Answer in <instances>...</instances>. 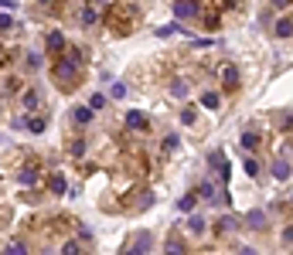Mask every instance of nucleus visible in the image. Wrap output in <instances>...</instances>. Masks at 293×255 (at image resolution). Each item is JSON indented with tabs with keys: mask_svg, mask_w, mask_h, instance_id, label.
<instances>
[{
	"mask_svg": "<svg viewBox=\"0 0 293 255\" xmlns=\"http://www.w3.org/2000/svg\"><path fill=\"white\" fill-rule=\"evenodd\" d=\"M51 75H55V82L62 85V89H72V85H78V78H82V71H78V65L69 62L65 55L55 62V68H51Z\"/></svg>",
	"mask_w": 293,
	"mask_h": 255,
	"instance_id": "nucleus-1",
	"label": "nucleus"
},
{
	"mask_svg": "<svg viewBox=\"0 0 293 255\" xmlns=\"http://www.w3.org/2000/svg\"><path fill=\"white\" fill-rule=\"evenodd\" d=\"M102 21H106V27H109V31L116 34V38H123V34H130V17L123 14V7H109Z\"/></svg>",
	"mask_w": 293,
	"mask_h": 255,
	"instance_id": "nucleus-2",
	"label": "nucleus"
},
{
	"mask_svg": "<svg viewBox=\"0 0 293 255\" xmlns=\"http://www.w3.org/2000/svg\"><path fill=\"white\" fill-rule=\"evenodd\" d=\"M150 249H153V235H150V232H137V235L126 242L123 255H150Z\"/></svg>",
	"mask_w": 293,
	"mask_h": 255,
	"instance_id": "nucleus-3",
	"label": "nucleus"
},
{
	"mask_svg": "<svg viewBox=\"0 0 293 255\" xmlns=\"http://www.w3.org/2000/svg\"><path fill=\"white\" fill-rule=\"evenodd\" d=\"M198 10H201V0H174V17L177 21H191V17H198Z\"/></svg>",
	"mask_w": 293,
	"mask_h": 255,
	"instance_id": "nucleus-4",
	"label": "nucleus"
},
{
	"mask_svg": "<svg viewBox=\"0 0 293 255\" xmlns=\"http://www.w3.org/2000/svg\"><path fill=\"white\" fill-rule=\"evenodd\" d=\"M208 167L219 170V181H228V177H232V167H228V160H225L221 150H212V153H208Z\"/></svg>",
	"mask_w": 293,
	"mask_h": 255,
	"instance_id": "nucleus-5",
	"label": "nucleus"
},
{
	"mask_svg": "<svg viewBox=\"0 0 293 255\" xmlns=\"http://www.w3.org/2000/svg\"><path fill=\"white\" fill-rule=\"evenodd\" d=\"M164 255H188L184 238H181L177 232H171V235H167V242H164Z\"/></svg>",
	"mask_w": 293,
	"mask_h": 255,
	"instance_id": "nucleus-6",
	"label": "nucleus"
},
{
	"mask_svg": "<svg viewBox=\"0 0 293 255\" xmlns=\"http://www.w3.org/2000/svg\"><path fill=\"white\" fill-rule=\"evenodd\" d=\"M126 126L137 129V133H144V129L150 126V119H146V113H140V109H130V113H126Z\"/></svg>",
	"mask_w": 293,
	"mask_h": 255,
	"instance_id": "nucleus-7",
	"label": "nucleus"
},
{
	"mask_svg": "<svg viewBox=\"0 0 293 255\" xmlns=\"http://www.w3.org/2000/svg\"><path fill=\"white\" fill-rule=\"evenodd\" d=\"M221 89H225V92H235V89H239V68H235V65H228V68L221 71Z\"/></svg>",
	"mask_w": 293,
	"mask_h": 255,
	"instance_id": "nucleus-8",
	"label": "nucleus"
},
{
	"mask_svg": "<svg viewBox=\"0 0 293 255\" xmlns=\"http://www.w3.org/2000/svg\"><path fill=\"white\" fill-rule=\"evenodd\" d=\"M273 34L283 38V41H290V38H293V17H280V21L273 24Z\"/></svg>",
	"mask_w": 293,
	"mask_h": 255,
	"instance_id": "nucleus-9",
	"label": "nucleus"
},
{
	"mask_svg": "<svg viewBox=\"0 0 293 255\" xmlns=\"http://www.w3.org/2000/svg\"><path fill=\"white\" fill-rule=\"evenodd\" d=\"M45 48H48L51 55H62V51H65V34H58V31H51V34L45 38Z\"/></svg>",
	"mask_w": 293,
	"mask_h": 255,
	"instance_id": "nucleus-10",
	"label": "nucleus"
},
{
	"mask_svg": "<svg viewBox=\"0 0 293 255\" xmlns=\"http://www.w3.org/2000/svg\"><path fill=\"white\" fill-rule=\"evenodd\" d=\"M245 225H249L252 232H263V228H266V211H259V208H252V211L245 214Z\"/></svg>",
	"mask_w": 293,
	"mask_h": 255,
	"instance_id": "nucleus-11",
	"label": "nucleus"
},
{
	"mask_svg": "<svg viewBox=\"0 0 293 255\" xmlns=\"http://www.w3.org/2000/svg\"><path fill=\"white\" fill-rule=\"evenodd\" d=\"M273 177L276 181H290V160L287 157H276L273 160Z\"/></svg>",
	"mask_w": 293,
	"mask_h": 255,
	"instance_id": "nucleus-12",
	"label": "nucleus"
},
{
	"mask_svg": "<svg viewBox=\"0 0 293 255\" xmlns=\"http://www.w3.org/2000/svg\"><path fill=\"white\" fill-rule=\"evenodd\" d=\"M17 181H21L24 187H31V184H38V167H34V163H27V167H21V170H17Z\"/></svg>",
	"mask_w": 293,
	"mask_h": 255,
	"instance_id": "nucleus-13",
	"label": "nucleus"
},
{
	"mask_svg": "<svg viewBox=\"0 0 293 255\" xmlns=\"http://www.w3.org/2000/svg\"><path fill=\"white\" fill-rule=\"evenodd\" d=\"M78 21H82V27H96V24H99V10H96V7L89 3V7H82Z\"/></svg>",
	"mask_w": 293,
	"mask_h": 255,
	"instance_id": "nucleus-14",
	"label": "nucleus"
},
{
	"mask_svg": "<svg viewBox=\"0 0 293 255\" xmlns=\"http://www.w3.org/2000/svg\"><path fill=\"white\" fill-rule=\"evenodd\" d=\"M201 197H198V191H191V194H184L181 201H177V211H184V214H191L195 211V204H198Z\"/></svg>",
	"mask_w": 293,
	"mask_h": 255,
	"instance_id": "nucleus-15",
	"label": "nucleus"
},
{
	"mask_svg": "<svg viewBox=\"0 0 293 255\" xmlns=\"http://www.w3.org/2000/svg\"><path fill=\"white\" fill-rule=\"evenodd\" d=\"M72 119L78 123V126H89V123H92V109H89V106H75Z\"/></svg>",
	"mask_w": 293,
	"mask_h": 255,
	"instance_id": "nucleus-16",
	"label": "nucleus"
},
{
	"mask_svg": "<svg viewBox=\"0 0 293 255\" xmlns=\"http://www.w3.org/2000/svg\"><path fill=\"white\" fill-rule=\"evenodd\" d=\"M48 191H51V194H65V191H69L65 177H62V174H51V177H48Z\"/></svg>",
	"mask_w": 293,
	"mask_h": 255,
	"instance_id": "nucleus-17",
	"label": "nucleus"
},
{
	"mask_svg": "<svg viewBox=\"0 0 293 255\" xmlns=\"http://www.w3.org/2000/svg\"><path fill=\"white\" fill-rule=\"evenodd\" d=\"M24 126H27V133H34V136H38V133H45L48 119H41V116H27V119H24Z\"/></svg>",
	"mask_w": 293,
	"mask_h": 255,
	"instance_id": "nucleus-18",
	"label": "nucleus"
},
{
	"mask_svg": "<svg viewBox=\"0 0 293 255\" xmlns=\"http://www.w3.org/2000/svg\"><path fill=\"white\" fill-rule=\"evenodd\" d=\"M198 197H205V201H215V204H219V187H215L212 181H205V184L198 187Z\"/></svg>",
	"mask_w": 293,
	"mask_h": 255,
	"instance_id": "nucleus-19",
	"label": "nucleus"
},
{
	"mask_svg": "<svg viewBox=\"0 0 293 255\" xmlns=\"http://www.w3.org/2000/svg\"><path fill=\"white\" fill-rule=\"evenodd\" d=\"M177 31H181V24H164V27H157L153 34H157V38H171V34H177ZM181 38H188V31H181Z\"/></svg>",
	"mask_w": 293,
	"mask_h": 255,
	"instance_id": "nucleus-20",
	"label": "nucleus"
},
{
	"mask_svg": "<svg viewBox=\"0 0 293 255\" xmlns=\"http://www.w3.org/2000/svg\"><path fill=\"white\" fill-rule=\"evenodd\" d=\"M21 102H24V109H38V102H41V95H38V89H27Z\"/></svg>",
	"mask_w": 293,
	"mask_h": 255,
	"instance_id": "nucleus-21",
	"label": "nucleus"
},
{
	"mask_svg": "<svg viewBox=\"0 0 293 255\" xmlns=\"http://www.w3.org/2000/svg\"><path fill=\"white\" fill-rule=\"evenodd\" d=\"M235 228H239V218H232V214L219 218V232H235Z\"/></svg>",
	"mask_w": 293,
	"mask_h": 255,
	"instance_id": "nucleus-22",
	"label": "nucleus"
},
{
	"mask_svg": "<svg viewBox=\"0 0 293 255\" xmlns=\"http://www.w3.org/2000/svg\"><path fill=\"white\" fill-rule=\"evenodd\" d=\"M171 95L184 99V95H188V82H184V78H174V82H171Z\"/></svg>",
	"mask_w": 293,
	"mask_h": 255,
	"instance_id": "nucleus-23",
	"label": "nucleus"
},
{
	"mask_svg": "<svg viewBox=\"0 0 293 255\" xmlns=\"http://www.w3.org/2000/svg\"><path fill=\"white\" fill-rule=\"evenodd\" d=\"M219 92H205V95H201V106H205V109H219Z\"/></svg>",
	"mask_w": 293,
	"mask_h": 255,
	"instance_id": "nucleus-24",
	"label": "nucleus"
},
{
	"mask_svg": "<svg viewBox=\"0 0 293 255\" xmlns=\"http://www.w3.org/2000/svg\"><path fill=\"white\" fill-rule=\"evenodd\" d=\"M188 228H191L195 235H201V232H205V218H201V214H191V221H188Z\"/></svg>",
	"mask_w": 293,
	"mask_h": 255,
	"instance_id": "nucleus-25",
	"label": "nucleus"
},
{
	"mask_svg": "<svg viewBox=\"0 0 293 255\" xmlns=\"http://www.w3.org/2000/svg\"><path fill=\"white\" fill-rule=\"evenodd\" d=\"M69 153H72L75 160H78V157H85V143H82V139H72V143H69Z\"/></svg>",
	"mask_w": 293,
	"mask_h": 255,
	"instance_id": "nucleus-26",
	"label": "nucleus"
},
{
	"mask_svg": "<svg viewBox=\"0 0 293 255\" xmlns=\"http://www.w3.org/2000/svg\"><path fill=\"white\" fill-rule=\"evenodd\" d=\"M109 92H113V99H126V95H130V89H126V82H116V85H113Z\"/></svg>",
	"mask_w": 293,
	"mask_h": 255,
	"instance_id": "nucleus-27",
	"label": "nucleus"
},
{
	"mask_svg": "<svg viewBox=\"0 0 293 255\" xmlns=\"http://www.w3.org/2000/svg\"><path fill=\"white\" fill-rule=\"evenodd\" d=\"M242 146H245V150H256V146H259V136H256V133H242Z\"/></svg>",
	"mask_w": 293,
	"mask_h": 255,
	"instance_id": "nucleus-28",
	"label": "nucleus"
},
{
	"mask_svg": "<svg viewBox=\"0 0 293 255\" xmlns=\"http://www.w3.org/2000/svg\"><path fill=\"white\" fill-rule=\"evenodd\" d=\"M177 146H181V139H177V136H174V133H171V136H167V139H164V150H167V153H174V150H177Z\"/></svg>",
	"mask_w": 293,
	"mask_h": 255,
	"instance_id": "nucleus-29",
	"label": "nucleus"
},
{
	"mask_svg": "<svg viewBox=\"0 0 293 255\" xmlns=\"http://www.w3.org/2000/svg\"><path fill=\"white\" fill-rule=\"evenodd\" d=\"M242 167H245V174H249V177H259V163H256L252 157H249V160H245Z\"/></svg>",
	"mask_w": 293,
	"mask_h": 255,
	"instance_id": "nucleus-30",
	"label": "nucleus"
},
{
	"mask_svg": "<svg viewBox=\"0 0 293 255\" xmlns=\"http://www.w3.org/2000/svg\"><path fill=\"white\" fill-rule=\"evenodd\" d=\"M62 255H82L78 242H65V245H62Z\"/></svg>",
	"mask_w": 293,
	"mask_h": 255,
	"instance_id": "nucleus-31",
	"label": "nucleus"
},
{
	"mask_svg": "<svg viewBox=\"0 0 293 255\" xmlns=\"http://www.w3.org/2000/svg\"><path fill=\"white\" fill-rule=\"evenodd\" d=\"M10 27H14V17H10V14H0V34L10 31Z\"/></svg>",
	"mask_w": 293,
	"mask_h": 255,
	"instance_id": "nucleus-32",
	"label": "nucleus"
},
{
	"mask_svg": "<svg viewBox=\"0 0 293 255\" xmlns=\"http://www.w3.org/2000/svg\"><path fill=\"white\" fill-rule=\"evenodd\" d=\"M3 255H27V249L21 245V242H14V245H7V252Z\"/></svg>",
	"mask_w": 293,
	"mask_h": 255,
	"instance_id": "nucleus-33",
	"label": "nucleus"
},
{
	"mask_svg": "<svg viewBox=\"0 0 293 255\" xmlns=\"http://www.w3.org/2000/svg\"><path fill=\"white\" fill-rule=\"evenodd\" d=\"M102 106H106V95H99V92H96V95H92V102H89V109H102Z\"/></svg>",
	"mask_w": 293,
	"mask_h": 255,
	"instance_id": "nucleus-34",
	"label": "nucleus"
},
{
	"mask_svg": "<svg viewBox=\"0 0 293 255\" xmlns=\"http://www.w3.org/2000/svg\"><path fill=\"white\" fill-rule=\"evenodd\" d=\"M181 123H184V126H191V123H195V109H191V106L181 113Z\"/></svg>",
	"mask_w": 293,
	"mask_h": 255,
	"instance_id": "nucleus-35",
	"label": "nucleus"
},
{
	"mask_svg": "<svg viewBox=\"0 0 293 255\" xmlns=\"http://www.w3.org/2000/svg\"><path fill=\"white\" fill-rule=\"evenodd\" d=\"M27 68H41V55H38V51L27 55Z\"/></svg>",
	"mask_w": 293,
	"mask_h": 255,
	"instance_id": "nucleus-36",
	"label": "nucleus"
},
{
	"mask_svg": "<svg viewBox=\"0 0 293 255\" xmlns=\"http://www.w3.org/2000/svg\"><path fill=\"white\" fill-rule=\"evenodd\" d=\"M195 48H212V38H195Z\"/></svg>",
	"mask_w": 293,
	"mask_h": 255,
	"instance_id": "nucleus-37",
	"label": "nucleus"
},
{
	"mask_svg": "<svg viewBox=\"0 0 293 255\" xmlns=\"http://www.w3.org/2000/svg\"><path fill=\"white\" fill-rule=\"evenodd\" d=\"M283 242H287V245L293 242V228H287V232H283Z\"/></svg>",
	"mask_w": 293,
	"mask_h": 255,
	"instance_id": "nucleus-38",
	"label": "nucleus"
},
{
	"mask_svg": "<svg viewBox=\"0 0 293 255\" xmlns=\"http://www.w3.org/2000/svg\"><path fill=\"white\" fill-rule=\"evenodd\" d=\"M239 255H259V252H256V249H249V245H245V249H239Z\"/></svg>",
	"mask_w": 293,
	"mask_h": 255,
	"instance_id": "nucleus-39",
	"label": "nucleus"
},
{
	"mask_svg": "<svg viewBox=\"0 0 293 255\" xmlns=\"http://www.w3.org/2000/svg\"><path fill=\"white\" fill-rule=\"evenodd\" d=\"M92 7H109V0H92Z\"/></svg>",
	"mask_w": 293,
	"mask_h": 255,
	"instance_id": "nucleus-40",
	"label": "nucleus"
},
{
	"mask_svg": "<svg viewBox=\"0 0 293 255\" xmlns=\"http://www.w3.org/2000/svg\"><path fill=\"white\" fill-rule=\"evenodd\" d=\"M273 3H276V7H290V0H273Z\"/></svg>",
	"mask_w": 293,
	"mask_h": 255,
	"instance_id": "nucleus-41",
	"label": "nucleus"
},
{
	"mask_svg": "<svg viewBox=\"0 0 293 255\" xmlns=\"http://www.w3.org/2000/svg\"><path fill=\"white\" fill-rule=\"evenodd\" d=\"M0 7H14V0H0Z\"/></svg>",
	"mask_w": 293,
	"mask_h": 255,
	"instance_id": "nucleus-42",
	"label": "nucleus"
},
{
	"mask_svg": "<svg viewBox=\"0 0 293 255\" xmlns=\"http://www.w3.org/2000/svg\"><path fill=\"white\" fill-rule=\"evenodd\" d=\"M41 3H55V0H41Z\"/></svg>",
	"mask_w": 293,
	"mask_h": 255,
	"instance_id": "nucleus-43",
	"label": "nucleus"
}]
</instances>
